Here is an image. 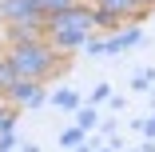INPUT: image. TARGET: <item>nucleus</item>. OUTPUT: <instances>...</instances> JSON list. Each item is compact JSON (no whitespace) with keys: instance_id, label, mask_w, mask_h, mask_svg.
<instances>
[{"instance_id":"24","label":"nucleus","mask_w":155,"mask_h":152,"mask_svg":"<svg viewBox=\"0 0 155 152\" xmlns=\"http://www.w3.org/2000/svg\"><path fill=\"white\" fill-rule=\"evenodd\" d=\"M123 152H139V148H123Z\"/></svg>"},{"instance_id":"1","label":"nucleus","mask_w":155,"mask_h":152,"mask_svg":"<svg viewBox=\"0 0 155 152\" xmlns=\"http://www.w3.org/2000/svg\"><path fill=\"white\" fill-rule=\"evenodd\" d=\"M8 56V64L16 68L20 80H52V76H64L68 72V56L64 52H56L48 40H32V44H16V48H4Z\"/></svg>"},{"instance_id":"19","label":"nucleus","mask_w":155,"mask_h":152,"mask_svg":"<svg viewBox=\"0 0 155 152\" xmlns=\"http://www.w3.org/2000/svg\"><path fill=\"white\" fill-rule=\"evenodd\" d=\"M100 132H104L107 140H115V132H119V124H115V120H104V124H100Z\"/></svg>"},{"instance_id":"10","label":"nucleus","mask_w":155,"mask_h":152,"mask_svg":"<svg viewBox=\"0 0 155 152\" xmlns=\"http://www.w3.org/2000/svg\"><path fill=\"white\" fill-rule=\"evenodd\" d=\"M52 104H56V108L76 112V108H84V96L76 92V88H68V84H64V88H56V92H52Z\"/></svg>"},{"instance_id":"26","label":"nucleus","mask_w":155,"mask_h":152,"mask_svg":"<svg viewBox=\"0 0 155 152\" xmlns=\"http://www.w3.org/2000/svg\"><path fill=\"white\" fill-rule=\"evenodd\" d=\"M87 4H91V0H87Z\"/></svg>"},{"instance_id":"11","label":"nucleus","mask_w":155,"mask_h":152,"mask_svg":"<svg viewBox=\"0 0 155 152\" xmlns=\"http://www.w3.org/2000/svg\"><path fill=\"white\" fill-rule=\"evenodd\" d=\"M84 140H87V132H84L80 124H72V128H64V132H60V148H68V152H76Z\"/></svg>"},{"instance_id":"21","label":"nucleus","mask_w":155,"mask_h":152,"mask_svg":"<svg viewBox=\"0 0 155 152\" xmlns=\"http://www.w3.org/2000/svg\"><path fill=\"white\" fill-rule=\"evenodd\" d=\"M139 8H143V12H147V8H155V0H139Z\"/></svg>"},{"instance_id":"8","label":"nucleus","mask_w":155,"mask_h":152,"mask_svg":"<svg viewBox=\"0 0 155 152\" xmlns=\"http://www.w3.org/2000/svg\"><path fill=\"white\" fill-rule=\"evenodd\" d=\"M28 4H36V12H40L44 20H52V16H60V12H72V8L87 4V0H28Z\"/></svg>"},{"instance_id":"22","label":"nucleus","mask_w":155,"mask_h":152,"mask_svg":"<svg viewBox=\"0 0 155 152\" xmlns=\"http://www.w3.org/2000/svg\"><path fill=\"white\" fill-rule=\"evenodd\" d=\"M20 152H40V148L36 144H20Z\"/></svg>"},{"instance_id":"3","label":"nucleus","mask_w":155,"mask_h":152,"mask_svg":"<svg viewBox=\"0 0 155 152\" xmlns=\"http://www.w3.org/2000/svg\"><path fill=\"white\" fill-rule=\"evenodd\" d=\"M135 44H143V28L139 24H127V28H119V32H96L87 44H84V52L87 56H119V52H127V48H135Z\"/></svg>"},{"instance_id":"17","label":"nucleus","mask_w":155,"mask_h":152,"mask_svg":"<svg viewBox=\"0 0 155 152\" xmlns=\"http://www.w3.org/2000/svg\"><path fill=\"white\" fill-rule=\"evenodd\" d=\"M131 128H135V132H143L147 140H155V116H139V120H135Z\"/></svg>"},{"instance_id":"20","label":"nucleus","mask_w":155,"mask_h":152,"mask_svg":"<svg viewBox=\"0 0 155 152\" xmlns=\"http://www.w3.org/2000/svg\"><path fill=\"white\" fill-rule=\"evenodd\" d=\"M139 152H155V140H143V148Z\"/></svg>"},{"instance_id":"18","label":"nucleus","mask_w":155,"mask_h":152,"mask_svg":"<svg viewBox=\"0 0 155 152\" xmlns=\"http://www.w3.org/2000/svg\"><path fill=\"white\" fill-rule=\"evenodd\" d=\"M20 144H24V140H20L16 132H4V136H0V152H16Z\"/></svg>"},{"instance_id":"14","label":"nucleus","mask_w":155,"mask_h":152,"mask_svg":"<svg viewBox=\"0 0 155 152\" xmlns=\"http://www.w3.org/2000/svg\"><path fill=\"white\" fill-rule=\"evenodd\" d=\"M16 120H20V108L0 104V136H4V132H16Z\"/></svg>"},{"instance_id":"12","label":"nucleus","mask_w":155,"mask_h":152,"mask_svg":"<svg viewBox=\"0 0 155 152\" xmlns=\"http://www.w3.org/2000/svg\"><path fill=\"white\" fill-rule=\"evenodd\" d=\"M76 124H80L84 132H91V128L100 124V108H96V104H84V108H76Z\"/></svg>"},{"instance_id":"5","label":"nucleus","mask_w":155,"mask_h":152,"mask_svg":"<svg viewBox=\"0 0 155 152\" xmlns=\"http://www.w3.org/2000/svg\"><path fill=\"white\" fill-rule=\"evenodd\" d=\"M96 8H104V12H119L123 20H131V24H139V20H147V12L139 8V0H91Z\"/></svg>"},{"instance_id":"9","label":"nucleus","mask_w":155,"mask_h":152,"mask_svg":"<svg viewBox=\"0 0 155 152\" xmlns=\"http://www.w3.org/2000/svg\"><path fill=\"white\" fill-rule=\"evenodd\" d=\"M91 8H96V4H91ZM131 20H123L119 12H104V8H96V32H119V28H127Z\"/></svg>"},{"instance_id":"13","label":"nucleus","mask_w":155,"mask_h":152,"mask_svg":"<svg viewBox=\"0 0 155 152\" xmlns=\"http://www.w3.org/2000/svg\"><path fill=\"white\" fill-rule=\"evenodd\" d=\"M16 80H20V76H16V68L8 64V56L0 52V96H4V92H8V88H12Z\"/></svg>"},{"instance_id":"15","label":"nucleus","mask_w":155,"mask_h":152,"mask_svg":"<svg viewBox=\"0 0 155 152\" xmlns=\"http://www.w3.org/2000/svg\"><path fill=\"white\" fill-rule=\"evenodd\" d=\"M151 80H155V68H139L131 76V92H151Z\"/></svg>"},{"instance_id":"7","label":"nucleus","mask_w":155,"mask_h":152,"mask_svg":"<svg viewBox=\"0 0 155 152\" xmlns=\"http://www.w3.org/2000/svg\"><path fill=\"white\" fill-rule=\"evenodd\" d=\"M40 88H44V84H36V80H16L8 92H4V104H12V108H28Z\"/></svg>"},{"instance_id":"23","label":"nucleus","mask_w":155,"mask_h":152,"mask_svg":"<svg viewBox=\"0 0 155 152\" xmlns=\"http://www.w3.org/2000/svg\"><path fill=\"white\" fill-rule=\"evenodd\" d=\"M76 152H91V148H87V144H80V148H76Z\"/></svg>"},{"instance_id":"16","label":"nucleus","mask_w":155,"mask_h":152,"mask_svg":"<svg viewBox=\"0 0 155 152\" xmlns=\"http://www.w3.org/2000/svg\"><path fill=\"white\" fill-rule=\"evenodd\" d=\"M111 96H115V92H111V84L104 80V84H96V88H91V100H87V104H96V108H100V104H107Z\"/></svg>"},{"instance_id":"4","label":"nucleus","mask_w":155,"mask_h":152,"mask_svg":"<svg viewBox=\"0 0 155 152\" xmlns=\"http://www.w3.org/2000/svg\"><path fill=\"white\" fill-rule=\"evenodd\" d=\"M12 24H44V16L28 0H0V28H12Z\"/></svg>"},{"instance_id":"2","label":"nucleus","mask_w":155,"mask_h":152,"mask_svg":"<svg viewBox=\"0 0 155 152\" xmlns=\"http://www.w3.org/2000/svg\"><path fill=\"white\" fill-rule=\"evenodd\" d=\"M91 36H96V8L91 4H80L72 12H60V16L44 20V40L56 52H64V56H72L76 48H84Z\"/></svg>"},{"instance_id":"6","label":"nucleus","mask_w":155,"mask_h":152,"mask_svg":"<svg viewBox=\"0 0 155 152\" xmlns=\"http://www.w3.org/2000/svg\"><path fill=\"white\" fill-rule=\"evenodd\" d=\"M32 40H44V24H12V28H4V48L32 44Z\"/></svg>"},{"instance_id":"25","label":"nucleus","mask_w":155,"mask_h":152,"mask_svg":"<svg viewBox=\"0 0 155 152\" xmlns=\"http://www.w3.org/2000/svg\"><path fill=\"white\" fill-rule=\"evenodd\" d=\"M0 104H4V96H0Z\"/></svg>"}]
</instances>
